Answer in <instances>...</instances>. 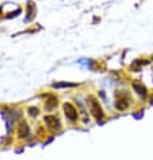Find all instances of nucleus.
Instances as JSON below:
<instances>
[{"mask_svg": "<svg viewBox=\"0 0 153 160\" xmlns=\"http://www.w3.org/2000/svg\"><path fill=\"white\" fill-rule=\"evenodd\" d=\"M88 106H90V111H91V114L94 115L95 119L100 121V119L104 117V113H103V109H102V106H100V103L98 102V99L95 97H92V95L88 97Z\"/></svg>", "mask_w": 153, "mask_h": 160, "instance_id": "f257e3e1", "label": "nucleus"}, {"mask_svg": "<svg viewBox=\"0 0 153 160\" xmlns=\"http://www.w3.org/2000/svg\"><path fill=\"white\" fill-rule=\"evenodd\" d=\"M43 122H45L46 126L53 132L61 129V122H60V119L56 117V115H46V117L43 118Z\"/></svg>", "mask_w": 153, "mask_h": 160, "instance_id": "f03ea898", "label": "nucleus"}, {"mask_svg": "<svg viewBox=\"0 0 153 160\" xmlns=\"http://www.w3.org/2000/svg\"><path fill=\"white\" fill-rule=\"evenodd\" d=\"M64 111H65V117L69 119L71 122H76L77 121V117H79V114H77V110H76V107L73 105H71V103H65L64 105Z\"/></svg>", "mask_w": 153, "mask_h": 160, "instance_id": "7ed1b4c3", "label": "nucleus"}, {"mask_svg": "<svg viewBox=\"0 0 153 160\" xmlns=\"http://www.w3.org/2000/svg\"><path fill=\"white\" fill-rule=\"evenodd\" d=\"M131 87H133V90H134L141 98H146V87H145L141 82H138V80H133V82H131Z\"/></svg>", "mask_w": 153, "mask_h": 160, "instance_id": "20e7f679", "label": "nucleus"}, {"mask_svg": "<svg viewBox=\"0 0 153 160\" xmlns=\"http://www.w3.org/2000/svg\"><path fill=\"white\" fill-rule=\"evenodd\" d=\"M29 136H30V128L27 125V122L22 121L21 125H19V137L26 138V137H29Z\"/></svg>", "mask_w": 153, "mask_h": 160, "instance_id": "39448f33", "label": "nucleus"}, {"mask_svg": "<svg viewBox=\"0 0 153 160\" xmlns=\"http://www.w3.org/2000/svg\"><path fill=\"white\" fill-rule=\"evenodd\" d=\"M129 105H130V102H129V99L127 98H123V97H121V99L118 98L116 99V102H115V106H116V109L121 110V111H123V110H126Z\"/></svg>", "mask_w": 153, "mask_h": 160, "instance_id": "423d86ee", "label": "nucleus"}, {"mask_svg": "<svg viewBox=\"0 0 153 160\" xmlns=\"http://www.w3.org/2000/svg\"><path fill=\"white\" fill-rule=\"evenodd\" d=\"M34 14H35V7L31 4V3H29V4H27V17H26V22H30L31 19L35 17Z\"/></svg>", "mask_w": 153, "mask_h": 160, "instance_id": "0eeeda50", "label": "nucleus"}, {"mask_svg": "<svg viewBox=\"0 0 153 160\" xmlns=\"http://www.w3.org/2000/svg\"><path fill=\"white\" fill-rule=\"evenodd\" d=\"M56 106H57V99H56L54 97H50L49 101L45 102V110H47V111L53 110Z\"/></svg>", "mask_w": 153, "mask_h": 160, "instance_id": "6e6552de", "label": "nucleus"}, {"mask_svg": "<svg viewBox=\"0 0 153 160\" xmlns=\"http://www.w3.org/2000/svg\"><path fill=\"white\" fill-rule=\"evenodd\" d=\"M61 87H76V84H73V83H54L53 84V88H61Z\"/></svg>", "mask_w": 153, "mask_h": 160, "instance_id": "1a4fd4ad", "label": "nucleus"}, {"mask_svg": "<svg viewBox=\"0 0 153 160\" xmlns=\"http://www.w3.org/2000/svg\"><path fill=\"white\" fill-rule=\"evenodd\" d=\"M29 113H30L31 117H37V115H38V109H35V107H30Z\"/></svg>", "mask_w": 153, "mask_h": 160, "instance_id": "9d476101", "label": "nucleus"}, {"mask_svg": "<svg viewBox=\"0 0 153 160\" xmlns=\"http://www.w3.org/2000/svg\"><path fill=\"white\" fill-rule=\"evenodd\" d=\"M80 64H86V65L87 67H92V64H94V61H92V60H80V61H79Z\"/></svg>", "mask_w": 153, "mask_h": 160, "instance_id": "9b49d317", "label": "nucleus"}]
</instances>
